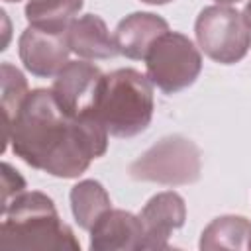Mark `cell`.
<instances>
[{
  "label": "cell",
  "mask_w": 251,
  "mask_h": 251,
  "mask_svg": "<svg viewBox=\"0 0 251 251\" xmlns=\"http://www.w3.org/2000/svg\"><path fill=\"white\" fill-rule=\"evenodd\" d=\"M143 61L147 78L165 94H176L188 88L202 71V55L192 39L171 29L157 37Z\"/></svg>",
  "instance_id": "cell-5"
},
{
  "label": "cell",
  "mask_w": 251,
  "mask_h": 251,
  "mask_svg": "<svg viewBox=\"0 0 251 251\" xmlns=\"http://www.w3.org/2000/svg\"><path fill=\"white\" fill-rule=\"evenodd\" d=\"M141 2H145V4H153V6H161V4H169V2H173V0H141Z\"/></svg>",
  "instance_id": "cell-19"
},
{
  "label": "cell",
  "mask_w": 251,
  "mask_h": 251,
  "mask_svg": "<svg viewBox=\"0 0 251 251\" xmlns=\"http://www.w3.org/2000/svg\"><path fill=\"white\" fill-rule=\"evenodd\" d=\"M80 8L82 0H27L24 12L29 25L65 33Z\"/></svg>",
  "instance_id": "cell-15"
},
{
  "label": "cell",
  "mask_w": 251,
  "mask_h": 251,
  "mask_svg": "<svg viewBox=\"0 0 251 251\" xmlns=\"http://www.w3.org/2000/svg\"><path fill=\"white\" fill-rule=\"evenodd\" d=\"M218 4H233V2H239V0H216Z\"/></svg>",
  "instance_id": "cell-20"
},
{
  "label": "cell",
  "mask_w": 251,
  "mask_h": 251,
  "mask_svg": "<svg viewBox=\"0 0 251 251\" xmlns=\"http://www.w3.org/2000/svg\"><path fill=\"white\" fill-rule=\"evenodd\" d=\"M6 2H20V0H6Z\"/></svg>",
  "instance_id": "cell-21"
},
{
  "label": "cell",
  "mask_w": 251,
  "mask_h": 251,
  "mask_svg": "<svg viewBox=\"0 0 251 251\" xmlns=\"http://www.w3.org/2000/svg\"><path fill=\"white\" fill-rule=\"evenodd\" d=\"M143 224L139 216L126 210H108L90 229L92 251H129L143 247Z\"/></svg>",
  "instance_id": "cell-10"
},
{
  "label": "cell",
  "mask_w": 251,
  "mask_h": 251,
  "mask_svg": "<svg viewBox=\"0 0 251 251\" xmlns=\"http://www.w3.org/2000/svg\"><path fill=\"white\" fill-rule=\"evenodd\" d=\"M200 149L184 135L163 137L129 165L131 178L167 186L192 184L200 178Z\"/></svg>",
  "instance_id": "cell-4"
},
{
  "label": "cell",
  "mask_w": 251,
  "mask_h": 251,
  "mask_svg": "<svg viewBox=\"0 0 251 251\" xmlns=\"http://www.w3.org/2000/svg\"><path fill=\"white\" fill-rule=\"evenodd\" d=\"M0 249L80 251V243L47 194L25 190L2 210Z\"/></svg>",
  "instance_id": "cell-2"
},
{
  "label": "cell",
  "mask_w": 251,
  "mask_h": 251,
  "mask_svg": "<svg viewBox=\"0 0 251 251\" xmlns=\"http://www.w3.org/2000/svg\"><path fill=\"white\" fill-rule=\"evenodd\" d=\"M65 33L71 51L82 59H112L120 55L114 35H110L106 22L96 14L75 18Z\"/></svg>",
  "instance_id": "cell-12"
},
{
  "label": "cell",
  "mask_w": 251,
  "mask_h": 251,
  "mask_svg": "<svg viewBox=\"0 0 251 251\" xmlns=\"http://www.w3.org/2000/svg\"><path fill=\"white\" fill-rule=\"evenodd\" d=\"M143 224V247L141 249H167L169 237L175 229L184 226L186 204L184 198L175 190H165L147 200L139 212Z\"/></svg>",
  "instance_id": "cell-9"
},
{
  "label": "cell",
  "mask_w": 251,
  "mask_h": 251,
  "mask_svg": "<svg viewBox=\"0 0 251 251\" xmlns=\"http://www.w3.org/2000/svg\"><path fill=\"white\" fill-rule=\"evenodd\" d=\"M198 245L202 251H216V249L251 251V222L235 214L220 216L204 227Z\"/></svg>",
  "instance_id": "cell-13"
},
{
  "label": "cell",
  "mask_w": 251,
  "mask_h": 251,
  "mask_svg": "<svg viewBox=\"0 0 251 251\" xmlns=\"http://www.w3.org/2000/svg\"><path fill=\"white\" fill-rule=\"evenodd\" d=\"M27 80L20 69L10 63H2V110H4V127H8L24 100L27 98Z\"/></svg>",
  "instance_id": "cell-16"
},
{
  "label": "cell",
  "mask_w": 251,
  "mask_h": 251,
  "mask_svg": "<svg viewBox=\"0 0 251 251\" xmlns=\"http://www.w3.org/2000/svg\"><path fill=\"white\" fill-rule=\"evenodd\" d=\"M22 192H25L24 176L10 163H2V210Z\"/></svg>",
  "instance_id": "cell-17"
},
{
  "label": "cell",
  "mask_w": 251,
  "mask_h": 251,
  "mask_svg": "<svg viewBox=\"0 0 251 251\" xmlns=\"http://www.w3.org/2000/svg\"><path fill=\"white\" fill-rule=\"evenodd\" d=\"M169 31V24L165 18L153 14V12H133L126 16L114 31V41L118 47V53L139 61L145 59L151 45Z\"/></svg>",
  "instance_id": "cell-11"
},
{
  "label": "cell",
  "mask_w": 251,
  "mask_h": 251,
  "mask_svg": "<svg viewBox=\"0 0 251 251\" xmlns=\"http://www.w3.org/2000/svg\"><path fill=\"white\" fill-rule=\"evenodd\" d=\"M151 80L135 69H116L102 76L92 114L114 137H133L153 120Z\"/></svg>",
  "instance_id": "cell-3"
},
{
  "label": "cell",
  "mask_w": 251,
  "mask_h": 251,
  "mask_svg": "<svg viewBox=\"0 0 251 251\" xmlns=\"http://www.w3.org/2000/svg\"><path fill=\"white\" fill-rule=\"evenodd\" d=\"M18 53L25 71L39 78H51L69 63L71 47L67 43V33L29 25L18 39Z\"/></svg>",
  "instance_id": "cell-7"
},
{
  "label": "cell",
  "mask_w": 251,
  "mask_h": 251,
  "mask_svg": "<svg viewBox=\"0 0 251 251\" xmlns=\"http://www.w3.org/2000/svg\"><path fill=\"white\" fill-rule=\"evenodd\" d=\"M16 157L51 176L76 178L108 149V129L92 114L69 116L53 92L35 88L4 127Z\"/></svg>",
  "instance_id": "cell-1"
},
{
  "label": "cell",
  "mask_w": 251,
  "mask_h": 251,
  "mask_svg": "<svg viewBox=\"0 0 251 251\" xmlns=\"http://www.w3.org/2000/svg\"><path fill=\"white\" fill-rule=\"evenodd\" d=\"M194 33L198 47L222 65L241 61L251 47L249 22L243 12L226 4L206 6L194 22Z\"/></svg>",
  "instance_id": "cell-6"
},
{
  "label": "cell",
  "mask_w": 251,
  "mask_h": 251,
  "mask_svg": "<svg viewBox=\"0 0 251 251\" xmlns=\"http://www.w3.org/2000/svg\"><path fill=\"white\" fill-rule=\"evenodd\" d=\"M243 16H245V20H247L249 25H251V0L245 4V8H243Z\"/></svg>",
  "instance_id": "cell-18"
},
{
  "label": "cell",
  "mask_w": 251,
  "mask_h": 251,
  "mask_svg": "<svg viewBox=\"0 0 251 251\" xmlns=\"http://www.w3.org/2000/svg\"><path fill=\"white\" fill-rule=\"evenodd\" d=\"M69 198H71V210H73L75 222L78 224V227L86 231H90L92 226L98 222V218L112 208L110 194L94 178H84L76 182L71 188Z\"/></svg>",
  "instance_id": "cell-14"
},
{
  "label": "cell",
  "mask_w": 251,
  "mask_h": 251,
  "mask_svg": "<svg viewBox=\"0 0 251 251\" xmlns=\"http://www.w3.org/2000/svg\"><path fill=\"white\" fill-rule=\"evenodd\" d=\"M102 71L88 61H69L55 76L51 92L69 116L92 112Z\"/></svg>",
  "instance_id": "cell-8"
}]
</instances>
